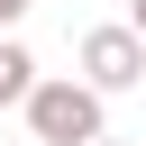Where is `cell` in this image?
Instances as JSON below:
<instances>
[{
  "instance_id": "obj_1",
  "label": "cell",
  "mask_w": 146,
  "mask_h": 146,
  "mask_svg": "<svg viewBox=\"0 0 146 146\" xmlns=\"http://www.w3.org/2000/svg\"><path fill=\"white\" fill-rule=\"evenodd\" d=\"M18 110H27V137L36 146H91V137H110V100L82 91L73 73H36Z\"/></svg>"
},
{
  "instance_id": "obj_2",
  "label": "cell",
  "mask_w": 146,
  "mask_h": 146,
  "mask_svg": "<svg viewBox=\"0 0 146 146\" xmlns=\"http://www.w3.org/2000/svg\"><path fill=\"white\" fill-rule=\"evenodd\" d=\"M73 64H82L73 82H82V91H100V100H119V91H137V82H146V46H137V36L119 27V18H100V27H82V46H73Z\"/></svg>"
},
{
  "instance_id": "obj_3",
  "label": "cell",
  "mask_w": 146,
  "mask_h": 146,
  "mask_svg": "<svg viewBox=\"0 0 146 146\" xmlns=\"http://www.w3.org/2000/svg\"><path fill=\"white\" fill-rule=\"evenodd\" d=\"M27 82H36V55H27L18 36H0V110H18V100H27Z\"/></svg>"
},
{
  "instance_id": "obj_4",
  "label": "cell",
  "mask_w": 146,
  "mask_h": 146,
  "mask_svg": "<svg viewBox=\"0 0 146 146\" xmlns=\"http://www.w3.org/2000/svg\"><path fill=\"white\" fill-rule=\"evenodd\" d=\"M27 9H36V0H0V36H9V27L27 18Z\"/></svg>"
},
{
  "instance_id": "obj_5",
  "label": "cell",
  "mask_w": 146,
  "mask_h": 146,
  "mask_svg": "<svg viewBox=\"0 0 146 146\" xmlns=\"http://www.w3.org/2000/svg\"><path fill=\"white\" fill-rule=\"evenodd\" d=\"M119 27H128V36L146 46V0H128V18H119Z\"/></svg>"
},
{
  "instance_id": "obj_6",
  "label": "cell",
  "mask_w": 146,
  "mask_h": 146,
  "mask_svg": "<svg viewBox=\"0 0 146 146\" xmlns=\"http://www.w3.org/2000/svg\"><path fill=\"white\" fill-rule=\"evenodd\" d=\"M91 146H128V137H91Z\"/></svg>"
}]
</instances>
